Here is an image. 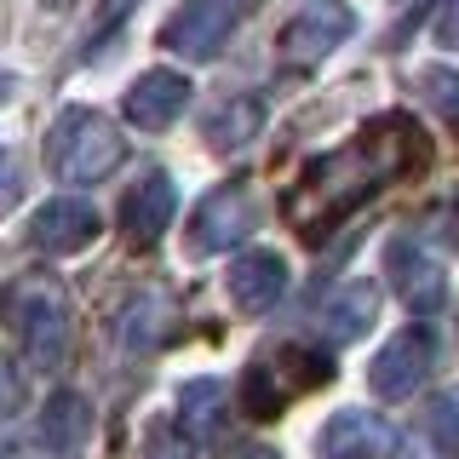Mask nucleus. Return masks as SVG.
I'll return each mask as SVG.
<instances>
[{
  "mask_svg": "<svg viewBox=\"0 0 459 459\" xmlns=\"http://www.w3.org/2000/svg\"><path fill=\"white\" fill-rule=\"evenodd\" d=\"M430 155V138L413 115H379L373 126H362L351 143L316 155L305 167V178L287 195V219L305 236H327L333 224H344L356 207H368L385 184L420 172Z\"/></svg>",
  "mask_w": 459,
  "mask_h": 459,
  "instance_id": "1",
  "label": "nucleus"
},
{
  "mask_svg": "<svg viewBox=\"0 0 459 459\" xmlns=\"http://www.w3.org/2000/svg\"><path fill=\"white\" fill-rule=\"evenodd\" d=\"M126 161V138L121 126L109 121L104 109H64L52 121L47 133V167L57 184H75V190H86V184H104L109 172H121Z\"/></svg>",
  "mask_w": 459,
  "mask_h": 459,
  "instance_id": "2",
  "label": "nucleus"
},
{
  "mask_svg": "<svg viewBox=\"0 0 459 459\" xmlns=\"http://www.w3.org/2000/svg\"><path fill=\"white\" fill-rule=\"evenodd\" d=\"M0 322L12 327L40 368H57L69 351V299L52 276H23L0 287Z\"/></svg>",
  "mask_w": 459,
  "mask_h": 459,
  "instance_id": "3",
  "label": "nucleus"
},
{
  "mask_svg": "<svg viewBox=\"0 0 459 459\" xmlns=\"http://www.w3.org/2000/svg\"><path fill=\"white\" fill-rule=\"evenodd\" d=\"M258 224V201H253V184L247 178H230V184H212L201 195L190 230H184V247L190 258H212V253H230L236 241H247Z\"/></svg>",
  "mask_w": 459,
  "mask_h": 459,
  "instance_id": "4",
  "label": "nucleus"
},
{
  "mask_svg": "<svg viewBox=\"0 0 459 459\" xmlns=\"http://www.w3.org/2000/svg\"><path fill=\"white\" fill-rule=\"evenodd\" d=\"M351 35H356V12L344 6V0H305V6L281 23L276 52H281V64L310 69V64H322L327 52H339Z\"/></svg>",
  "mask_w": 459,
  "mask_h": 459,
  "instance_id": "5",
  "label": "nucleus"
},
{
  "mask_svg": "<svg viewBox=\"0 0 459 459\" xmlns=\"http://www.w3.org/2000/svg\"><path fill=\"white\" fill-rule=\"evenodd\" d=\"M430 368H437V327L413 322V327H402V333L368 362V391L385 396V402L413 396L430 379Z\"/></svg>",
  "mask_w": 459,
  "mask_h": 459,
  "instance_id": "6",
  "label": "nucleus"
},
{
  "mask_svg": "<svg viewBox=\"0 0 459 459\" xmlns=\"http://www.w3.org/2000/svg\"><path fill=\"white\" fill-rule=\"evenodd\" d=\"M98 230H104V219H98L92 201H81V195H57V201H47V207L29 212L23 241H29L35 253L69 258V253H86V247H92Z\"/></svg>",
  "mask_w": 459,
  "mask_h": 459,
  "instance_id": "7",
  "label": "nucleus"
},
{
  "mask_svg": "<svg viewBox=\"0 0 459 459\" xmlns=\"http://www.w3.org/2000/svg\"><path fill=\"white\" fill-rule=\"evenodd\" d=\"M385 276H391V287L402 293V305H408L413 316H437L442 305H448V270H442L413 236L385 241Z\"/></svg>",
  "mask_w": 459,
  "mask_h": 459,
  "instance_id": "8",
  "label": "nucleus"
},
{
  "mask_svg": "<svg viewBox=\"0 0 459 459\" xmlns=\"http://www.w3.org/2000/svg\"><path fill=\"white\" fill-rule=\"evenodd\" d=\"M402 430L368 408H339L316 437V459H396Z\"/></svg>",
  "mask_w": 459,
  "mask_h": 459,
  "instance_id": "9",
  "label": "nucleus"
},
{
  "mask_svg": "<svg viewBox=\"0 0 459 459\" xmlns=\"http://www.w3.org/2000/svg\"><path fill=\"white\" fill-rule=\"evenodd\" d=\"M230 29H236V6H224V0H184L161 23V47L178 57H219Z\"/></svg>",
  "mask_w": 459,
  "mask_h": 459,
  "instance_id": "10",
  "label": "nucleus"
},
{
  "mask_svg": "<svg viewBox=\"0 0 459 459\" xmlns=\"http://www.w3.org/2000/svg\"><path fill=\"white\" fill-rule=\"evenodd\" d=\"M184 104H190V81H184L178 69H143V75L126 86L121 115L138 126V133H167V126L184 115Z\"/></svg>",
  "mask_w": 459,
  "mask_h": 459,
  "instance_id": "11",
  "label": "nucleus"
},
{
  "mask_svg": "<svg viewBox=\"0 0 459 459\" xmlns=\"http://www.w3.org/2000/svg\"><path fill=\"white\" fill-rule=\"evenodd\" d=\"M172 212H178V184H172L167 172H143L133 190L121 195V236L133 241V247H150V241L167 236Z\"/></svg>",
  "mask_w": 459,
  "mask_h": 459,
  "instance_id": "12",
  "label": "nucleus"
},
{
  "mask_svg": "<svg viewBox=\"0 0 459 459\" xmlns=\"http://www.w3.org/2000/svg\"><path fill=\"white\" fill-rule=\"evenodd\" d=\"M224 287H230V305L241 316H264V310H276L287 299V258L270 253V247H253V253H241L236 264H230Z\"/></svg>",
  "mask_w": 459,
  "mask_h": 459,
  "instance_id": "13",
  "label": "nucleus"
},
{
  "mask_svg": "<svg viewBox=\"0 0 459 459\" xmlns=\"http://www.w3.org/2000/svg\"><path fill=\"white\" fill-rule=\"evenodd\" d=\"M379 305H385V293L373 281H344L327 293V305H322V327H327V339H339V344H351V339H362L373 322H379Z\"/></svg>",
  "mask_w": 459,
  "mask_h": 459,
  "instance_id": "14",
  "label": "nucleus"
},
{
  "mask_svg": "<svg viewBox=\"0 0 459 459\" xmlns=\"http://www.w3.org/2000/svg\"><path fill=\"white\" fill-rule=\"evenodd\" d=\"M92 437V402L81 391H52L40 408V448L47 454H81Z\"/></svg>",
  "mask_w": 459,
  "mask_h": 459,
  "instance_id": "15",
  "label": "nucleus"
},
{
  "mask_svg": "<svg viewBox=\"0 0 459 459\" xmlns=\"http://www.w3.org/2000/svg\"><path fill=\"white\" fill-rule=\"evenodd\" d=\"M264 133V104L258 98H224L201 115V138L212 150H247V143Z\"/></svg>",
  "mask_w": 459,
  "mask_h": 459,
  "instance_id": "16",
  "label": "nucleus"
},
{
  "mask_svg": "<svg viewBox=\"0 0 459 459\" xmlns=\"http://www.w3.org/2000/svg\"><path fill=\"white\" fill-rule=\"evenodd\" d=\"M224 408H230V396H224L219 379H190V385L178 391L184 442H212V437H219V425H224Z\"/></svg>",
  "mask_w": 459,
  "mask_h": 459,
  "instance_id": "17",
  "label": "nucleus"
},
{
  "mask_svg": "<svg viewBox=\"0 0 459 459\" xmlns=\"http://www.w3.org/2000/svg\"><path fill=\"white\" fill-rule=\"evenodd\" d=\"M23 402H29V379H23L18 356H6V351H0V420L23 413Z\"/></svg>",
  "mask_w": 459,
  "mask_h": 459,
  "instance_id": "18",
  "label": "nucleus"
},
{
  "mask_svg": "<svg viewBox=\"0 0 459 459\" xmlns=\"http://www.w3.org/2000/svg\"><path fill=\"white\" fill-rule=\"evenodd\" d=\"M430 35H437V47H442V52H459V0H437Z\"/></svg>",
  "mask_w": 459,
  "mask_h": 459,
  "instance_id": "19",
  "label": "nucleus"
},
{
  "mask_svg": "<svg viewBox=\"0 0 459 459\" xmlns=\"http://www.w3.org/2000/svg\"><path fill=\"white\" fill-rule=\"evenodd\" d=\"M143 459H190V442H184V430H155V437H150V454H143Z\"/></svg>",
  "mask_w": 459,
  "mask_h": 459,
  "instance_id": "20",
  "label": "nucleus"
},
{
  "mask_svg": "<svg viewBox=\"0 0 459 459\" xmlns=\"http://www.w3.org/2000/svg\"><path fill=\"white\" fill-rule=\"evenodd\" d=\"M425 86H430V92L442 98V109H448V115H459V81L448 75V69H437V75H430Z\"/></svg>",
  "mask_w": 459,
  "mask_h": 459,
  "instance_id": "21",
  "label": "nucleus"
},
{
  "mask_svg": "<svg viewBox=\"0 0 459 459\" xmlns=\"http://www.w3.org/2000/svg\"><path fill=\"white\" fill-rule=\"evenodd\" d=\"M437 224H442V236H448V247H459V207H442Z\"/></svg>",
  "mask_w": 459,
  "mask_h": 459,
  "instance_id": "22",
  "label": "nucleus"
},
{
  "mask_svg": "<svg viewBox=\"0 0 459 459\" xmlns=\"http://www.w3.org/2000/svg\"><path fill=\"white\" fill-rule=\"evenodd\" d=\"M224 459H276V448H264V442H241V448H230Z\"/></svg>",
  "mask_w": 459,
  "mask_h": 459,
  "instance_id": "23",
  "label": "nucleus"
},
{
  "mask_svg": "<svg viewBox=\"0 0 459 459\" xmlns=\"http://www.w3.org/2000/svg\"><path fill=\"white\" fill-rule=\"evenodd\" d=\"M12 86H18V81H12L6 69H0V98H12Z\"/></svg>",
  "mask_w": 459,
  "mask_h": 459,
  "instance_id": "24",
  "label": "nucleus"
},
{
  "mask_svg": "<svg viewBox=\"0 0 459 459\" xmlns=\"http://www.w3.org/2000/svg\"><path fill=\"white\" fill-rule=\"evenodd\" d=\"M0 459H29L23 448H12V442H6V448H0Z\"/></svg>",
  "mask_w": 459,
  "mask_h": 459,
  "instance_id": "25",
  "label": "nucleus"
},
{
  "mask_svg": "<svg viewBox=\"0 0 459 459\" xmlns=\"http://www.w3.org/2000/svg\"><path fill=\"white\" fill-rule=\"evenodd\" d=\"M47 6H64V0H47Z\"/></svg>",
  "mask_w": 459,
  "mask_h": 459,
  "instance_id": "26",
  "label": "nucleus"
},
{
  "mask_svg": "<svg viewBox=\"0 0 459 459\" xmlns=\"http://www.w3.org/2000/svg\"><path fill=\"white\" fill-rule=\"evenodd\" d=\"M224 6H241V0H224Z\"/></svg>",
  "mask_w": 459,
  "mask_h": 459,
  "instance_id": "27",
  "label": "nucleus"
}]
</instances>
